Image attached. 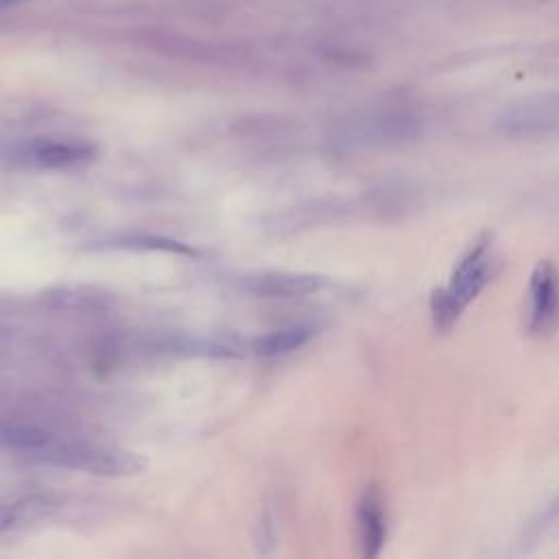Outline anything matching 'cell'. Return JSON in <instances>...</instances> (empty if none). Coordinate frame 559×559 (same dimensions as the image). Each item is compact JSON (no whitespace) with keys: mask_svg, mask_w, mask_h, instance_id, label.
I'll use <instances>...</instances> for the list:
<instances>
[{"mask_svg":"<svg viewBox=\"0 0 559 559\" xmlns=\"http://www.w3.org/2000/svg\"><path fill=\"white\" fill-rule=\"evenodd\" d=\"M22 515V509L17 504H0V533L15 526Z\"/></svg>","mask_w":559,"mask_h":559,"instance_id":"9","label":"cell"},{"mask_svg":"<svg viewBox=\"0 0 559 559\" xmlns=\"http://www.w3.org/2000/svg\"><path fill=\"white\" fill-rule=\"evenodd\" d=\"M491 275L489 238L483 236L456 264L448 286L437 288L430 299V314L437 330L448 332L463 310L476 299Z\"/></svg>","mask_w":559,"mask_h":559,"instance_id":"2","label":"cell"},{"mask_svg":"<svg viewBox=\"0 0 559 559\" xmlns=\"http://www.w3.org/2000/svg\"><path fill=\"white\" fill-rule=\"evenodd\" d=\"M312 334L314 332L308 325H288V328L269 332L262 338H258L255 341V352L262 354V356H282V354L295 352L301 345H306Z\"/></svg>","mask_w":559,"mask_h":559,"instance_id":"8","label":"cell"},{"mask_svg":"<svg viewBox=\"0 0 559 559\" xmlns=\"http://www.w3.org/2000/svg\"><path fill=\"white\" fill-rule=\"evenodd\" d=\"M96 148L87 142L39 138L13 151V159L33 168H72L90 162Z\"/></svg>","mask_w":559,"mask_h":559,"instance_id":"5","label":"cell"},{"mask_svg":"<svg viewBox=\"0 0 559 559\" xmlns=\"http://www.w3.org/2000/svg\"><path fill=\"white\" fill-rule=\"evenodd\" d=\"M356 522H358V539L362 546V555L376 557L386 537L384 502L376 487H369L362 491L356 509Z\"/></svg>","mask_w":559,"mask_h":559,"instance_id":"6","label":"cell"},{"mask_svg":"<svg viewBox=\"0 0 559 559\" xmlns=\"http://www.w3.org/2000/svg\"><path fill=\"white\" fill-rule=\"evenodd\" d=\"M526 332L535 338L552 336L559 328V269L552 260H539L526 290Z\"/></svg>","mask_w":559,"mask_h":559,"instance_id":"4","label":"cell"},{"mask_svg":"<svg viewBox=\"0 0 559 559\" xmlns=\"http://www.w3.org/2000/svg\"><path fill=\"white\" fill-rule=\"evenodd\" d=\"M493 127L513 140L559 142V92L520 96L493 118Z\"/></svg>","mask_w":559,"mask_h":559,"instance_id":"3","label":"cell"},{"mask_svg":"<svg viewBox=\"0 0 559 559\" xmlns=\"http://www.w3.org/2000/svg\"><path fill=\"white\" fill-rule=\"evenodd\" d=\"M15 2H20V0H0V9H7L11 4H15Z\"/></svg>","mask_w":559,"mask_h":559,"instance_id":"10","label":"cell"},{"mask_svg":"<svg viewBox=\"0 0 559 559\" xmlns=\"http://www.w3.org/2000/svg\"><path fill=\"white\" fill-rule=\"evenodd\" d=\"M325 280L304 273H262L247 280V290L262 297H304L317 293Z\"/></svg>","mask_w":559,"mask_h":559,"instance_id":"7","label":"cell"},{"mask_svg":"<svg viewBox=\"0 0 559 559\" xmlns=\"http://www.w3.org/2000/svg\"><path fill=\"white\" fill-rule=\"evenodd\" d=\"M0 445L39 463L83 469L90 474L120 476L142 469V461L124 450L66 439L31 424H0Z\"/></svg>","mask_w":559,"mask_h":559,"instance_id":"1","label":"cell"}]
</instances>
